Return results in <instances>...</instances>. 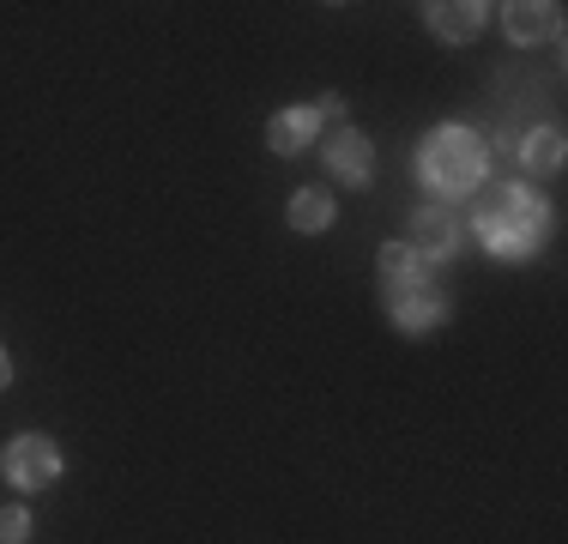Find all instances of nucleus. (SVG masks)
<instances>
[{"label":"nucleus","instance_id":"f257e3e1","mask_svg":"<svg viewBox=\"0 0 568 544\" xmlns=\"http://www.w3.org/2000/svg\"><path fill=\"white\" fill-rule=\"evenodd\" d=\"M545 224H550L545 200H538L532 188H520V182L490 188L484 206H478V242L490 254H503V261H526V254L545 242Z\"/></svg>","mask_w":568,"mask_h":544},{"label":"nucleus","instance_id":"f03ea898","mask_svg":"<svg viewBox=\"0 0 568 544\" xmlns=\"http://www.w3.org/2000/svg\"><path fill=\"white\" fill-rule=\"evenodd\" d=\"M417 175L436 188L442 200H459L490 175V158H484V140L466 128H436L417 140Z\"/></svg>","mask_w":568,"mask_h":544},{"label":"nucleus","instance_id":"7ed1b4c3","mask_svg":"<svg viewBox=\"0 0 568 544\" xmlns=\"http://www.w3.org/2000/svg\"><path fill=\"white\" fill-rule=\"evenodd\" d=\"M0 472H7L12 490H49L61 478V447L49 442V435H12L7 454H0Z\"/></svg>","mask_w":568,"mask_h":544},{"label":"nucleus","instance_id":"20e7f679","mask_svg":"<svg viewBox=\"0 0 568 544\" xmlns=\"http://www.w3.org/2000/svg\"><path fill=\"white\" fill-rule=\"evenodd\" d=\"M321 158H327V170L339 175L345 188H363L375 175V145H369V133H357V128H339Z\"/></svg>","mask_w":568,"mask_h":544},{"label":"nucleus","instance_id":"39448f33","mask_svg":"<svg viewBox=\"0 0 568 544\" xmlns=\"http://www.w3.org/2000/svg\"><path fill=\"white\" fill-rule=\"evenodd\" d=\"M405 249L417 254V261H448V254L459 249V224L448 206H424L412 218V236H405Z\"/></svg>","mask_w":568,"mask_h":544},{"label":"nucleus","instance_id":"423d86ee","mask_svg":"<svg viewBox=\"0 0 568 544\" xmlns=\"http://www.w3.org/2000/svg\"><path fill=\"white\" fill-rule=\"evenodd\" d=\"M424 266H429V261H417L405 242H387V249H382V266H375V272H382V296H387V303H399V296L424 291V284H429Z\"/></svg>","mask_w":568,"mask_h":544},{"label":"nucleus","instance_id":"0eeeda50","mask_svg":"<svg viewBox=\"0 0 568 544\" xmlns=\"http://www.w3.org/2000/svg\"><path fill=\"white\" fill-rule=\"evenodd\" d=\"M557 12L562 7H550V0H514V7H503V24L520 49H532L545 37H557Z\"/></svg>","mask_w":568,"mask_h":544},{"label":"nucleus","instance_id":"6e6552de","mask_svg":"<svg viewBox=\"0 0 568 544\" xmlns=\"http://www.w3.org/2000/svg\"><path fill=\"white\" fill-rule=\"evenodd\" d=\"M429 31L442 37V43H471V37L484 31V7L478 0H442V7H424Z\"/></svg>","mask_w":568,"mask_h":544},{"label":"nucleus","instance_id":"1a4fd4ad","mask_svg":"<svg viewBox=\"0 0 568 544\" xmlns=\"http://www.w3.org/2000/svg\"><path fill=\"white\" fill-rule=\"evenodd\" d=\"M315 128H321V121H315V109L291 103V109H278V115L266 121V145H273L278 158H296L308 140H315Z\"/></svg>","mask_w":568,"mask_h":544},{"label":"nucleus","instance_id":"9d476101","mask_svg":"<svg viewBox=\"0 0 568 544\" xmlns=\"http://www.w3.org/2000/svg\"><path fill=\"white\" fill-rule=\"evenodd\" d=\"M394 321H399V333H429V326L448 321V296H442L436 284H424V291H412L394 303Z\"/></svg>","mask_w":568,"mask_h":544},{"label":"nucleus","instance_id":"9b49d317","mask_svg":"<svg viewBox=\"0 0 568 544\" xmlns=\"http://www.w3.org/2000/svg\"><path fill=\"white\" fill-rule=\"evenodd\" d=\"M284 218H291V230H303V236H321V230H333V218H339V206H333L327 188H303V194L284 206Z\"/></svg>","mask_w":568,"mask_h":544},{"label":"nucleus","instance_id":"f8f14e48","mask_svg":"<svg viewBox=\"0 0 568 544\" xmlns=\"http://www.w3.org/2000/svg\"><path fill=\"white\" fill-rule=\"evenodd\" d=\"M562 152H568L562 128H538V133H526V140H520V158L532 163V170H557Z\"/></svg>","mask_w":568,"mask_h":544},{"label":"nucleus","instance_id":"ddd939ff","mask_svg":"<svg viewBox=\"0 0 568 544\" xmlns=\"http://www.w3.org/2000/svg\"><path fill=\"white\" fill-rule=\"evenodd\" d=\"M0 544H31V514H24V508H0Z\"/></svg>","mask_w":568,"mask_h":544},{"label":"nucleus","instance_id":"4468645a","mask_svg":"<svg viewBox=\"0 0 568 544\" xmlns=\"http://www.w3.org/2000/svg\"><path fill=\"white\" fill-rule=\"evenodd\" d=\"M339 115H345V98H339V91H327V98L315 103V121H339Z\"/></svg>","mask_w":568,"mask_h":544},{"label":"nucleus","instance_id":"2eb2a0df","mask_svg":"<svg viewBox=\"0 0 568 544\" xmlns=\"http://www.w3.org/2000/svg\"><path fill=\"white\" fill-rule=\"evenodd\" d=\"M7 387H12V357L0 351V393H7Z\"/></svg>","mask_w":568,"mask_h":544}]
</instances>
